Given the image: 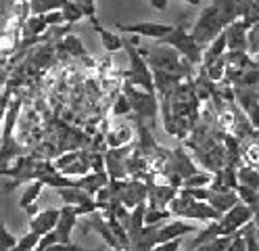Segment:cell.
Here are the masks:
<instances>
[{"instance_id": "60d3db41", "label": "cell", "mask_w": 259, "mask_h": 251, "mask_svg": "<svg viewBox=\"0 0 259 251\" xmlns=\"http://www.w3.org/2000/svg\"><path fill=\"white\" fill-rule=\"evenodd\" d=\"M149 5H151V9L157 11V13H165L167 7H169V0H149Z\"/></svg>"}, {"instance_id": "74e56055", "label": "cell", "mask_w": 259, "mask_h": 251, "mask_svg": "<svg viewBox=\"0 0 259 251\" xmlns=\"http://www.w3.org/2000/svg\"><path fill=\"white\" fill-rule=\"evenodd\" d=\"M44 19H46V25H61V23H65L63 11H51V13H46Z\"/></svg>"}, {"instance_id": "2e32d148", "label": "cell", "mask_w": 259, "mask_h": 251, "mask_svg": "<svg viewBox=\"0 0 259 251\" xmlns=\"http://www.w3.org/2000/svg\"><path fill=\"white\" fill-rule=\"evenodd\" d=\"M90 23H92V29H94L96 33H99V38H101V42H103L105 50H109V53H117V50H121V48L125 46V40H123L121 36H117L115 31L107 29L99 19H96V17H92Z\"/></svg>"}, {"instance_id": "836d02e7", "label": "cell", "mask_w": 259, "mask_h": 251, "mask_svg": "<svg viewBox=\"0 0 259 251\" xmlns=\"http://www.w3.org/2000/svg\"><path fill=\"white\" fill-rule=\"evenodd\" d=\"M46 251H105V247H99V249H86V247L77 245V243H67V245L57 243V245H53L51 249H46Z\"/></svg>"}, {"instance_id": "e0dca14e", "label": "cell", "mask_w": 259, "mask_h": 251, "mask_svg": "<svg viewBox=\"0 0 259 251\" xmlns=\"http://www.w3.org/2000/svg\"><path fill=\"white\" fill-rule=\"evenodd\" d=\"M207 203L211 205L220 216H224L226 211H230L236 203H240V199H238L236 191H211Z\"/></svg>"}, {"instance_id": "ba28073f", "label": "cell", "mask_w": 259, "mask_h": 251, "mask_svg": "<svg viewBox=\"0 0 259 251\" xmlns=\"http://www.w3.org/2000/svg\"><path fill=\"white\" fill-rule=\"evenodd\" d=\"M57 195L63 199V203H65V205L73 207L77 216H90V213H94L96 209H99V205H96L94 197L88 195V193L82 191V189H77V187L59 189Z\"/></svg>"}, {"instance_id": "d590c367", "label": "cell", "mask_w": 259, "mask_h": 251, "mask_svg": "<svg viewBox=\"0 0 259 251\" xmlns=\"http://www.w3.org/2000/svg\"><path fill=\"white\" fill-rule=\"evenodd\" d=\"M130 111H132V107H130L125 94L121 92V94L117 96V103L113 105V113H115V115H125V113H130Z\"/></svg>"}, {"instance_id": "b9f144b4", "label": "cell", "mask_w": 259, "mask_h": 251, "mask_svg": "<svg viewBox=\"0 0 259 251\" xmlns=\"http://www.w3.org/2000/svg\"><path fill=\"white\" fill-rule=\"evenodd\" d=\"M251 122H253L255 128H259V105L255 109H251Z\"/></svg>"}, {"instance_id": "52a82bcc", "label": "cell", "mask_w": 259, "mask_h": 251, "mask_svg": "<svg viewBox=\"0 0 259 251\" xmlns=\"http://www.w3.org/2000/svg\"><path fill=\"white\" fill-rule=\"evenodd\" d=\"M90 155L86 153V151H69V153L61 155L53 165L57 167V170L63 174V176H86L92 172V163L88 159Z\"/></svg>"}, {"instance_id": "83f0119b", "label": "cell", "mask_w": 259, "mask_h": 251, "mask_svg": "<svg viewBox=\"0 0 259 251\" xmlns=\"http://www.w3.org/2000/svg\"><path fill=\"white\" fill-rule=\"evenodd\" d=\"M125 142H130V128H119L117 132H111L109 136H107V145L111 147V149H119V147H123Z\"/></svg>"}, {"instance_id": "7bdbcfd3", "label": "cell", "mask_w": 259, "mask_h": 251, "mask_svg": "<svg viewBox=\"0 0 259 251\" xmlns=\"http://www.w3.org/2000/svg\"><path fill=\"white\" fill-rule=\"evenodd\" d=\"M5 113H7V107H0V132H3V124H5Z\"/></svg>"}, {"instance_id": "cb8c5ba5", "label": "cell", "mask_w": 259, "mask_h": 251, "mask_svg": "<svg viewBox=\"0 0 259 251\" xmlns=\"http://www.w3.org/2000/svg\"><path fill=\"white\" fill-rule=\"evenodd\" d=\"M63 17H65V23H69V25H75L77 21H82L84 19V11H82V7L79 5H75L73 0H65L63 3Z\"/></svg>"}, {"instance_id": "ffe728a7", "label": "cell", "mask_w": 259, "mask_h": 251, "mask_svg": "<svg viewBox=\"0 0 259 251\" xmlns=\"http://www.w3.org/2000/svg\"><path fill=\"white\" fill-rule=\"evenodd\" d=\"M42 189H44V184H42L40 180H31V182H27V184H25V189H23V193H21V197H19V207H21L23 211H27L29 207H36L34 203L38 201Z\"/></svg>"}, {"instance_id": "30bf717a", "label": "cell", "mask_w": 259, "mask_h": 251, "mask_svg": "<svg viewBox=\"0 0 259 251\" xmlns=\"http://www.w3.org/2000/svg\"><path fill=\"white\" fill-rule=\"evenodd\" d=\"M84 228H82V234H88L90 230H94L99 237L111 247V249H115V251H123V247L119 245V241L115 239V234H113V230H111V226H109V222H107V218H103L101 213H90V216H86V222L82 224Z\"/></svg>"}, {"instance_id": "484cf974", "label": "cell", "mask_w": 259, "mask_h": 251, "mask_svg": "<svg viewBox=\"0 0 259 251\" xmlns=\"http://www.w3.org/2000/svg\"><path fill=\"white\" fill-rule=\"evenodd\" d=\"M65 0H31V13L34 15H46L51 11H61Z\"/></svg>"}, {"instance_id": "7c38bea8", "label": "cell", "mask_w": 259, "mask_h": 251, "mask_svg": "<svg viewBox=\"0 0 259 251\" xmlns=\"http://www.w3.org/2000/svg\"><path fill=\"white\" fill-rule=\"evenodd\" d=\"M127 153L130 147H119V149H109L105 153V167L111 174L113 180H123L130 172H127Z\"/></svg>"}, {"instance_id": "f6af8a7d", "label": "cell", "mask_w": 259, "mask_h": 251, "mask_svg": "<svg viewBox=\"0 0 259 251\" xmlns=\"http://www.w3.org/2000/svg\"><path fill=\"white\" fill-rule=\"evenodd\" d=\"M5 80H7V76H5V71H3V69H0V86L5 84Z\"/></svg>"}, {"instance_id": "f1b7e54d", "label": "cell", "mask_w": 259, "mask_h": 251, "mask_svg": "<svg viewBox=\"0 0 259 251\" xmlns=\"http://www.w3.org/2000/svg\"><path fill=\"white\" fill-rule=\"evenodd\" d=\"M19 239H15V234L7 228V224L0 220V251H11L15 245H17Z\"/></svg>"}, {"instance_id": "4316f807", "label": "cell", "mask_w": 259, "mask_h": 251, "mask_svg": "<svg viewBox=\"0 0 259 251\" xmlns=\"http://www.w3.org/2000/svg\"><path fill=\"white\" fill-rule=\"evenodd\" d=\"M63 48H65V53L71 55V57H88L86 46L79 42V38H75V36H65L63 38Z\"/></svg>"}, {"instance_id": "8fae6325", "label": "cell", "mask_w": 259, "mask_h": 251, "mask_svg": "<svg viewBox=\"0 0 259 251\" xmlns=\"http://www.w3.org/2000/svg\"><path fill=\"white\" fill-rule=\"evenodd\" d=\"M192 232H199V226H194L192 222L178 218V220H171L169 224L159 226V230H157V245L159 243L178 241V239H182V237H186V234H192Z\"/></svg>"}, {"instance_id": "1f68e13d", "label": "cell", "mask_w": 259, "mask_h": 251, "mask_svg": "<svg viewBox=\"0 0 259 251\" xmlns=\"http://www.w3.org/2000/svg\"><path fill=\"white\" fill-rule=\"evenodd\" d=\"M247 50L249 55H259V23H253L247 33Z\"/></svg>"}, {"instance_id": "8992f818", "label": "cell", "mask_w": 259, "mask_h": 251, "mask_svg": "<svg viewBox=\"0 0 259 251\" xmlns=\"http://www.w3.org/2000/svg\"><path fill=\"white\" fill-rule=\"evenodd\" d=\"M255 220V216H253V211L245 205V203H236L230 211H226L220 220H218V224H220V234L222 237H232V234H236V232H240L242 228H245L247 224H251Z\"/></svg>"}, {"instance_id": "d6a6232c", "label": "cell", "mask_w": 259, "mask_h": 251, "mask_svg": "<svg viewBox=\"0 0 259 251\" xmlns=\"http://www.w3.org/2000/svg\"><path fill=\"white\" fill-rule=\"evenodd\" d=\"M232 237H218L213 241H209L205 245H199L197 249H192V251H226V247H228Z\"/></svg>"}, {"instance_id": "8d00e7d4", "label": "cell", "mask_w": 259, "mask_h": 251, "mask_svg": "<svg viewBox=\"0 0 259 251\" xmlns=\"http://www.w3.org/2000/svg\"><path fill=\"white\" fill-rule=\"evenodd\" d=\"M224 65H226L224 57H222V59H218V61H213L211 65H207L209 76H211L213 80H220V78H222V74H224Z\"/></svg>"}, {"instance_id": "4fadbf2b", "label": "cell", "mask_w": 259, "mask_h": 251, "mask_svg": "<svg viewBox=\"0 0 259 251\" xmlns=\"http://www.w3.org/2000/svg\"><path fill=\"white\" fill-rule=\"evenodd\" d=\"M59 216H61V209H57V207L40 209L38 213H34L29 218V232L38 234V237H44V234L53 232L57 228Z\"/></svg>"}, {"instance_id": "f546056e", "label": "cell", "mask_w": 259, "mask_h": 251, "mask_svg": "<svg viewBox=\"0 0 259 251\" xmlns=\"http://www.w3.org/2000/svg\"><path fill=\"white\" fill-rule=\"evenodd\" d=\"M38 241H40L38 234L27 232V234H23V237L17 241V245H15V251H36Z\"/></svg>"}, {"instance_id": "44dd1931", "label": "cell", "mask_w": 259, "mask_h": 251, "mask_svg": "<svg viewBox=\"0 0 259 251\" xmlns=\"http://www.w3.org/2000/svg\"><path fill=\"white\" fill-rule=\"evenodd\" d=\"M226 50H228V42H226V33L222 31L220 36H218L211 44H209V46L205 48V53H203L205 67H207V65H211V63H213V61H218V59H222Z\"/></svg>"}, {"instance_id": "5b68a950", "label": "cell", "mask_w": 259, "mask_h": 251, "mask_svg": "<svg viewBox=\"0 0 259 251\" xmlns=\"http://www.w3.org/2000/svg\"><path fill=\"white\" fill-rule=\"evenodd\" d=\"M123 94L127 98L130 107H132V111L140 117V120L155 122V117H157V98H155V94L144 92V90L132 86L130 82L123 86Z\"/></svg>"}, {"instance_id": "6da1fadb", "label": "cell", "mask_w": 259, "mask_h": 251, "mask_svg": "<svg viewBox=\"0 0 259 251\" xmlns=\"http://www.w3.org/2000/svg\"><path fill=\"white\" fill-rule=\"evenodd\" d=\"M147 61L149 65L153 67L155 71H161V74H169L174 78H182L186 74H190L192 65L178 53V50H174L171 46L159 42V44H153L149 46L147 50Z\"/></svg>"}, {"instance_id": "3957f363", "label": "cell", "mask_w": 259, "mask_h": 251, "mask_svg": "<svg viewBox=\"0 0 259 251\" xmlns=\"http://www.w3.org/2000/svg\"><path fill=\"white\" fill-rule=\"evenodd\" d=\"M123 48L127 50V61H130V71L125 74L127 82L132 84V86L144 90V92L155 94V76L149 69V61L138 53L132 42H125Z\"/></svg>"}, {"instance_id": "ee69618b", "label": "cell", "mask_w": 259, "mask_h": 251, "mask_svg": "<svg viewBox=\"0 0 259 251\" xmlns=\"http://www.w3.org/2000/svg\"><path fill=\"white\" fill-rule=\"evenodd\" d=\"M184 5H190V7H201V0H180Z\"/></svg>"}, {"instance_id": "4dcf8cb0", "label": "cell", "mask_w": 259, "mask_h": 251, "mask_svg": "<svg viewBox=\"0 0 259 251\" xmlns=\"http://www.w3.org/2000/svg\"><path fill=\"white\" fill-rule=\"evenodd\" d=\"M242 237L247 241V251H259V239H257V232H255V222L247 224L242 228Z\"/></svg>"}, {"instance_id": "ab89813d", "label": "cell", "mask_w": 259, "mask_h": 251, "mask_svg": "<svg viewBox=\"0 0 259 251\" xmlns=\"http://www.w3.org/2000/svg\"><path fill=\"white\" fill-rule=\"evenodd\" d=\"M180 245H182V239H178V241H169V243H159L151 251H180Z\"/></svg>"}, {"instance_id": "d6986e66", "label": "cell", "mask_w": 259, "mask_h": 251, "mask_svg": "<svg viewBox=\"0 0 259 251\" xmlns=\"http://www.w3.org/2000/svg\"><path fill=\"white\" fill-rule=\"evenodd\" d=\"M178 195V189L171 184H163V187H149V205L165 209L169 207V203L174 201V197Z\"/></svg>"}, {"instance_id": "7402d4cb", "label": "cell", "mask_w": 259, "mask_h": 251, "mask_svg": "<svg viewBox=\"0 0 259 251\" xmlns=\"http://www.w3.org/2000/svg\"><path fill=\"white\" fill-rule=\"evenodd\" d=\"M236 178H238V184L242 187H249V189H255L259 191V170L253 165H240L236 170Z\"/></svg>"}, {"instance_id": "7a4b0ae2", "label": "cell", "mask_w": 259, "mask_h": 251, "mask_svg": "<svg viewBox=\"0 0 259 251\" xmlns=\"http://www.w3.org/2000/svg\"><path fill=\"white\" fill-rule=\"evenodd\" d=\"M224 29H226V21H224L220 9L215 5H209L199 13V19L192 25L190 33H192L194 42L203 48V46L211 44Z\"/></svg>"}, {"instance_id": "603a6c76", "label": "cell", "mask_w": 259, "mask_h": 251, "mask_svg": "<svg viewBox=\"0 0 259 251\" xmlns=\"http://www.w3.org/2000/svg\"><path fill=\"white\" fill-rule=\"evenodd\" d=\"M171 216L169 209H159L149 205L147 211H144V226H163V222Z\"/></svg>"}, {"instance_id": "9a60e30c", "label": "cell", "mask_w": 259, "mask_h": 251, "mask_svg": "<svg viewBox=\"0 0 259 251\" xmlns=\"http://www.w3.org/2000/svg\"><path fill=\"white\" fill-rule=\"evenodd\" d=\"M77 218L79 216L75 213L73 207H69V205L61 207V216H59V222H57V228H55V232L59 234V243H63V245L73 243L71 234H73V228L77 226Z\"/></svg>"}, {"instance_id": "9c48e42d", "label": "cell", "mask_w": 259, "mask_h": 251, "mask_svg": "<svg viewBox=\"0 0 259 251\" xmlns=\"http://www.w3.org/2000/svg\"><path fill=\"white\" fill-rule=\"evenodd\" d=\"M119 31L123 33H134V36H142V38H153L157 42H161L163 38H167L174 25L169 23H159V21H140V23H115Z\"/></svg>"}, {"instance_id": "ac0fdd59", "label": "cell", "mask_w": 259, "mask_h": 251, "mask_svg": "<svg viewBox=\"0 0 259 251\" xmlns=\"http://www.w3.org/2000/svg\"><path fill=\"white\" fill-rule=\"evenodd\" d=\"M75 187L94 197L101 189L109 187V176H107V172H90L82 178H75Z\"/></svg>"}, {"instance_id": "5bb4252c", "label": "cell", "mask_w": 259, "mask_h": 251, "mask_svg": "<svg viewBox=\"0 0 259 251\" xmlns=\"http://www.w3.org/2000/svg\"><path fill=\"white\" fill-rule=\"evenodd\" d=\"M226 33V42H228V50L230 53H245L247 50V33H249V25L245 21H234L224 29Z\"/></svg>"}, {"instance_id": "e575fe53", "label": "cell", "mask_w": 259, "mask_h": 251, "mask_svg": "<svg viewBox=\"0 0 259 251\" xmlns=\"http://www.w3.org/2000/svg\"><path fill=\"white\" fill-rule=\"evenodd\" d=\"M226 251H247V241H245V237H242V230L232 234V239H230L228 247H226Z\"/></svg>"}, {"instance_id": "d4e9b609", "label": "cell", "mask_w": 259, "mask_h": 251, "mask_svg": "<svg viewBox=\"0 0 259 251\" xmlns=\"http://www.w3.org/2000/svg\"><path fill=\"white\" fill-rule=\"evenodd\" d=\"M213 182V176L209 172H197L182 180V189H207Z\"/></svg>"}, {"instance_id": "f35d334b", "label": "cell", "mask_w": 259, "mask_h": 251, "mask_svg": "<svg viewBox=\"0 0 259 251\" xmlns=\"http://www.w3.org/2000/svg\"><path fill=\"white\" fill-rule=\"evenodd\" d=\"M44 27H46L44 15H34V17H31V21H29V29H31V33H40Z\"/></svg>"}, {"instance_id": "277c9868", "label": "cell", "mask_w": 259, "mask_h": 251, "mask_svg": "<svg viewBox=\"0 0 259 251\" xmlns=\"http://www.w3.org/2000/svg\"><path fill=\"white\" fill-rule=\"evenodd\" d=\"M163 44H167V46H171L174 50H178L190 65H197V63H201L203 61V48L194 42V38H192V33L182 25V23H178V25H174V29H171V33L167 38H163L161 40Z\"/></svg>"}]
</instances>
